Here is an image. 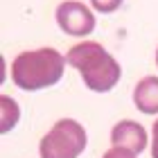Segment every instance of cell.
Returning a JSON list of instances; mask_svg holds the SVG:
<instances>
[{
    "mask_svg": "<svg viewBox=\"0 0 158 158\" xmlns=\"http://www.w3.org/2000/svg\"><path fill=\"white\" fill-rule=\"evenodd\" d=\"M66 59L73 68H77L84 84L93 93L113 90L122 77L120 63L113 59L109 50H104V45H99L95 41H84V43L73 45L68 50Z\"/></svg>",
    "mask_w": 158,
    "mask_h": 158,
    "instance_id": "6da1fadb",
    "label": "cell"
},
{
    "mask_svg": "<svg viewBox=\"0 0 158 158\" xmlns=\"http://www.w3.org/2000/svg\"><path fill=\"white\" fill-rule=\"evenodd\" d=\"M68 59L54 48H39L20 52L11 61V79L20 90L34 93L59 84Z\"/></svg>",
    "mask_w": 158,
    "mask_h": 158,
    "instance_id": "7a4b0ae2",
    "label": "cell"
},
{
    "mask_svg": "<svg viewBox=\"0 0 158 158\" xmlns=\"http://www.w3.org/2000/svg\"><path fill=\"white\" fill-rule=\"evenodd\" d=\"M88 145L86 129L77 120L63 118L41 138L39 156L41 158H79Z\"/></svg>",
    "mask_w": 158,
    "mask_h": 158,
    "instance_id": "3957f363",
    "label": "cell"
},
{
    "mask_svg": "<svg viewBox=\"0 0 158 158\" xmlns=\"http://www.w3.org/2000/svg\"><path fill=\"white\" fill-rule=\"evenodd\" d=\"M56 25L70 36H88L95 30V16L84 2L66 0L56 7Z\"/></svg>",
    "mask_w": 158,
    "mask_h": 158,
    "instance_id": "277c9868",
    "label": "cell"
},
{
    "mask_svg": "<svg viewBox=\"0 0 158 158\" xmlns=\"http://www.w3.org/2000/svg\"><path fill=\"white\" fill-rule=\"evenodd\" d=\"M111 145L131 149L133 154H142L147 147V131L133 120H122L111 129Z\"/></svg>",
    "mask_w": 158,
    "mask_h": 158,
    "instance_id": "5b68a950",
    "label": "cell"
},
{
    "mask_svg": "<svg viewBox=\"0 0 158 158\" xmlns=\"http://www.w3.org/2000/svg\"><path fill=\"white\" fill-rule=\"evenodd\" d=\"M133 104L135 109L145 115H156L158 113V77L149 75L142 77L133 88Z\"/></svg>",
    "mask_w": 158,
    "mask_h": 158,
    "instance_id": "8992f818",
    "label": "cell"
},
{
    "mask_svg": "<svg viewBox=\"0 0 158 158\" xmlns=\"http://www.w3.org/2000/svg\"><path fill=\"white\" fill-rule=\"evenodd\" d=\"M18 118H20V109L16 99L9 95H2L0 97V133H9L16 127Z\"/></svg>",
    "mask_w": 158,
    "mask_h": 158,
    "instance_id": "52a82bcc",
    "label": "cell"
},
{
    "mask_svg": "<svg viewBox=\"0 0 158 158\" xmlns=\"http://www.w3.org/2000/svg\"><path fill=\"white\" fill-rule=\"evenodd\" d=\"M122 2H124V0H90L93 9L99 11V14H113Z\"/></svg>",
    "mask_w": 158,
    "mask_h": 158,
    "instance_id": "ba28073f",
    "label": "cell"
},
{
    "mask_svg": "<svg viewBox=\"0 0 158 158\" xmlns=\"http://www.w3.org/2000/svg\"><path fill=\"white\" fill-rule=\"evenodd\" d=\"M138 154H133L131 149H124V147H111L102 158H135Z\"/></svg>",
    "mask_w": 158,
    "mask_h": 158,
    "instance_id": "9c48e42d",
    "label": "cell"
},
{
    "mask_svg": "<svg viewBox=\"0 0 158 158\" xmlns=\"http://www.w3.org/2000/svg\"><path fill=\"white\" fill-rule=\"evenodd\" d=\"M152 158H158V120L154 122L152 129Z\"/></svg>",
    "mask_w": 158,
    "mask_h": 158,
    "instance_id": "30bf717a",
    "label": "cell"
},
{
    "mask_svg": "<svg viewBox=\"0 0 158 158\" xmlns=\"http://www.w3.org/2000/svg\"><path fill=\"white\" fill-rule=\"evenodd\" d=\"M156 66H158V50H156Z\"/></svg>",
    "mask_w": 158,
    "mask_h": 158,
    "instance_id": "8fae6325",
    "label": "cell"
}]
</instances>
